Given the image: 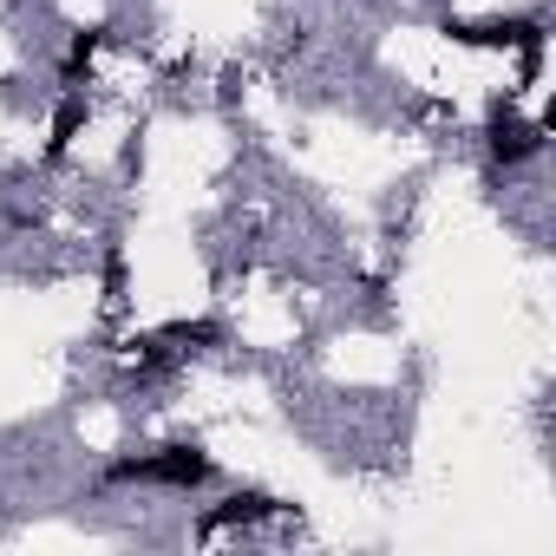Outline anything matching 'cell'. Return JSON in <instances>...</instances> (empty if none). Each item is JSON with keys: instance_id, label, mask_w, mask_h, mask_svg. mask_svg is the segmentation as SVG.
Instances as JSON below:
<instances>
[{"instance_id": "obj_3", "label": "cell", "mask_w": 556, "mask_h": 556, "mask_svg": "<svg viewBox=\"0 0 556 556\" xmlns=\"http://www.w3.org/2000/svg\"><path fill=\"white\" fill-rule=\"evenodd\" d=\"M79 118H86V99H66V105H60V118H53V144H47L53 157H60V151L73 144V131H79Z\"/></svg>"}, {"instance_id": "obj_2", "label": "cell", "mask_w": 556, "mask_h": 556, "mask_svg": "<svg viewBox=\"0 0 556 556\" xmlns=\"http://www.w3.org/2000/svg\"><path fill=\"white\" fill-rule=\"evenodd\" d=\"M536 144H543V131H536V125H504V118L491 125V157H497V164H523Z\"/></svg>"}, {"instance_id": "obj_1", "label": "cell", "mask_w": 556, "mask_h": 556, "mask_svg": "<svg viewBox=\"0 0 556 556\" xmlns=\"http://www.w3.org/2000/svg\"><path fill=\"white\" fill-rule=\"evenodd\" d=\"M112 478H144V484H170V491H190V484H203L210 478V458H203V445H157L151 458H125Z\"/></svg>"}]
</instances>
